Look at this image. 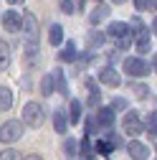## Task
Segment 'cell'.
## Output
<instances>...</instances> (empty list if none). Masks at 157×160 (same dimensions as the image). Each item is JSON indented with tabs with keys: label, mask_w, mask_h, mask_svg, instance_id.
I'll use <instances>...</instances> for the list:
<instances>
[{
	"label": "cell",
	"mask_w": 157,
	"mask_h": 160,
	"mask_svg": "<svg viewBox=\"0 0 157 160\" xmlns=\"http://www.w3.org/2000/svg\"><path fill=\"white\" fill-rule=\"evenodd\" d=\"M23 160H43V158H41V155H26Z\"/></svg>",
	"instance_id": "obj_35"
},
{
	"label": "cell",
	"mask_w": 157,
	"mask_h": 160,
	"mask_svg": "<svg viewBox=\"0 0 157 160\" xmlns=\"http://www.w3.org/2000/svg\"><path fill=\"white\" fill-rule=\"evenodd\" d=\"M10 66V46L0 38V71H5Z\"/></svg>",
	"instance_id": "obj_14"
},
{
	"label": "cell",
	"mask_w": 157,
	"mask_h": 160,
	"mask_svg": "<svg viewBox=\"0 0 157 160\" xmlns=\"http://www.w3.org/2000/svg\"><path fill=\"white\" fill-rule=\"evenodd\" d=\"M134 8L137 10H150L152 8V0H134Z\"/></svg>",
	"instance_id": "obj_28"
},
{
	"label": "cell",
	"mask_w": 157,
	"mask_h": 160,
	"mask_svg": "<svg viewBox=\"0 0 157 160\" xmlns=\"http://www.w3.org/2000/svg\"><path fill=\"white\" fill-rule=\"evenodd\" d=\"M112 109L117 112V109H127V99H122V97H117L114 102H112Z\"/></svg>",
	"instance_id": "obj_29"
},
{
	"label": "cell",
	"mask_w": 157,
	"mask_h": 160,
	"mask_svg": "<svg viewBox=\"0 0 157 160\" xmlns=\"http://www.w3.org/2000/svg\"><path fill=\"white\" fill-rule=\"evenodd\" d=\"M0 160H18V152H15L13 148H8V150L0 152Z\"/></svg>",
	"instance_id": "obj_27"
},
{
	"label": "cell",
	"mask_w": 157,
	"mask_h": 160,
	"mask_svg": "<svg viewBox=\"0 0 157 160\" xmlns=\"http://www.w3.org/2000/svg\"><path fill=\"white\" fill-rule=\"evenodd\" d=\"M53 92H56V84H53V76H51V74H46V76L41 79V94H43V97H51Z\"/></svg>",
	"instance_id": "obj_18"
},
{
	"label": "cell",
	"mask_w": 157,
	"mask_h": 160,
	"mask_svg": "<svg viewBox=\"0 0 157 160\" xmlns=\"http://www.w3.org/2000/svg\"><path fill=\"white\" fill-rule=\"evenodd\" d=\"M129 26H132V28H134V33H137V41H150V31H147V26L140 21V18H134Z\"/></svg>",
	"instance_id": "obj_12"
},
{
	"label": "cell",
	"mask_w": 157,
	"mask_h": 160,
	"mask_svg": "<svg viewBox=\"0 0 157 160\" xmlns=\"http://www.w3.org/2000/svg\"><path fill=\"white\" fill-rule=\"evenodd\" d=\"M3 26H5V31L18 33V31H21V26H23L21 13H18V10H5V13H3Z\"/></svg>",
	"instance_id": "obj_6"
},
{
	"label": "cell",
	"mask_w": 157,
	"mask_h": 160,
	"mask_svg": "<svg viewBox=\"0 0 157 160\" xmlns=\"http://www.w3.org/2000/svg\"><path fill=\"white\" fill-rule=\"evenodd\" d=\"M127 152L134 158V160H147L150 158V148L145 142H140V140H132V142L127 145Z\"/></svg>",
	"instance_id": "obj_7"
},
{
	"label": "cell",
	"mask_w": 157,
	"mask_h": 160,
	"mask_svg": "<svg viewBox=\"0 0 157 160\" xmlns=\"http://www.w3.org/2000/svg\"><path fill=\"white\" fill-rule=\"evenodd\" d=\"M152 31L157 33V18H155V21H152Z\"/></svg>",
	"instance_id": "obj_36"
},
{
	"label": "cell",
	"mask_w": 157,
	"mask_h": 160,
	"mask_svg": "<svg viewBox=\"0 0 157 160\" xmlns=\"http://www.w3.org/2000/svg\"><path fill=\"white\" fill-rule=\"evenodd\" d=\"M107 31H109V36H114V38H117V41L132 33V31H129V23H122V21H112Z\"/></svg>",
	"instance_id": "obj_9"
},
{
	"label": "cell",
	"mask_w": 157,
	"mask_h": 160,
	"mask_svg": "<svg viewBox=\"0 0 157 160\" xmlns=\"http://www.w3.org/2000/svg\"><path fill=\"white\" fill-rule=\"evenodd\" d=\"M122 130H124L127 135H140V132H142V119H140V114H137V112H127V114H124V122H122Z\"/></svg>",
	"instance_id": "obj_5"
},
{
	"label": "cell",
	"mask_w": 157,
	"mask_h": 160,
	"mask_svg": "<svg viewBox=\"0 0 157 160\" xmlns=\"http://www.w3.org/2000/svg\"><path fill=\"white\" fill-rule=\"evenodd\" d=\"M96 152H102V155H112V145H109V142H99V145H96Z\"/></svg>",
	"instance_id": "obj_30"
},
{
	"label": "cell",
	"mask_w": 157,
	"mask_h": 160,
	"mask_svg": "<svg viewBox=\"0 0 157 160\" xmlns=\"http://www.w3.org/2000/svg\"><path fill=\"white\" fill-rule=\"evenodd\" d=\"M96 132V119H86V135H94Z\"/></svg>",
	"instance_id": "obj_34"
},
{
	"label": "cell",
	"mask_w": 157,
	"mask_h": 160,
	"mask_svg": "<svg viewBox=\"0 0 157 160\" xmlns=\"http://www.w3.org/2000/svg\"><path fill=\"white\" fill-rule=\"evenodd\" d=\"M137 51H140V53H147V51H150V41H137Z\"/></svg>",
	"instance_id": "obj_33"
},
{
	"label": "cell",
	"mask_w": 157,
	"mask_h": 160,
	"mask_svg": "<svg viewBox=\"0 0 157 160\" xmlns=\"http://www.w3.org/2000/svg\"><path fill=\"white\" fill-rule=\"evenodd\" d=\"M89 107H99V92H91L89 94Z\"/></svg>",
	"instance_id": "obj_32"
},
{
	"label": "cell",
	"mask_w": 157,
	"mask_h": 160,
	"mask_svg": "<svg viewBox=\"0 0 157 160\" xmlns=\"http://www.w3.org/2000/svg\"><path fill=\"white\" fill-rule=\"evenodd\" d=\"M99 82L107 84V87H119V84H122V76L117 74L112 66H104V69L99 71Z\"/></svg>",
	"instance_id": "obj_8"
},
{
	"label": "cell",
	"mask_w": 157,
	"mask_h": 160,
	"mask_svg": "<svg viewBox=\"0 0 157 160\" xmlns=\"http://www.w3.org/2000/svg\"><path fill=\"white\" fill-rule=\"evenodd\" d=\"M152 69H155V74H157V56H155V61H152Z\"/></svg>",
	"instance_id": "obj_37"
},
{
	"label": "cell",
	"mask_w": 157,
	"mask_h": 160,
	"mask_svg": "<svg viewBox=\"0 0 157 160\" xmlns=\"http://www.w3.org/2000/svg\"><path fill=\"white\" fill-rule=\"evenodd\" d=\"M23 135V125L18 122V119H8V122L0 127V140L3 142H15V140H21Z\"/></svg>",
	"instance_id": "obj_3"
},
{
	"label": "cell",
	"mask_w": 157,
	"mask_h": 160,
	"mask_svg": "<svg viewBox=\"0 0 157 160\" xmlns=\"http://www.w3.org/2000/svg\"><path fill=\"white\" fill-rule=\"evenodd\" d=\"M152 8H155V10H157V0H152Z\"/></svg>",
	"instance_id": "obj_40"
},
{
	"label": "cell",
	"mask_w": 157,
	"mask_h": 160,
	"mask_svg": "<svg viewBox=\"0 0 157 160\" xmlns=\"http://www.w3.org/2000/svg\"><path fill=\"white\" fill-rule=\"evenodd\" d=\"M13 104V92L8 87H0V109H10Z\"/></svg>",
	"instance_id": "obj_19"
},
{
	"label": "cell",
	"mask_w": 157,
	"mask_h": 160,
	"mask_svg": "<svg viewBox=\"0 0 157 160\" xmlns=\"http://www.w3.org/2000/svg\"><path fill=\"white\" fill-rule=\"evenodd\" d=\"M132 92H134L137 97H142V99H145V97L150 94V87H147V84H134V87H132Z\"/></svg>",
	"instance_id": "obj_23"
},
{
	"label": "cell",
	"mask_w": 157,
	"mask_h": 160,
	"mask_svg": "<svg viewBox=\"0 0 157 160\" xmlns=\"http://www.w3.org/2000/svg\"><path fill=\"white\" fill-rule=\"evenodd\" d=\"M53 127H56L58 135H64V132H66V127H69V117H66L64 109H56V112H53Z\"/></svg>",
	"instance_id": "obj_11"
},
{
	"label": "cell",
	"mask_w": 157,
	"mask_h": 160,
	"mask_svg": "<svg viewBox=\"0 0 157 160\" xmlns=\"http://www.w3.org/2000/svg\"><path fill=\"white\" fill-rule=\"evenodd\" d=\"M53 84H56V92H61V94H69V87H66V79L61 71H56L53 74Z\"/></svg>",
	"instance_id": "obj_21"
},
{
	"label": "cell",
	"mask_w": 157,
	"mask_h": 160,
	"mask_svg": "<svg viewBox=\"0 0 157 160\" xmlns=\"http://www.w3.org/2000/svg\"><path fill=\"white\" fill-rule=\"evenodd\" d=\"M36 56H38V46H36V43H26V58H28L31 64H36V61H38Z\"/></svg>",
	"instance_id": "obj_22"
},
{
	"label": "cell",
	"mask_w": 157,
	"mask_h": 160,
	"mask_svg": "<svg viewBox=\"0 0 157 160\" xmlns=\"http://www.w3.org/2000/svg\"><path fill=\"white\" fill-rule=\"evenodd\" d=\"M109 13H112V10H109L107 5H99V8H94V13L89 15V23H91V26H96V23H102V21H104V18H107Z\"/></svg>",
	"instance_id": "obj_15"
},
{
	"label": "cell",
	"mask_w": 157,
	"mask_h": 160,
	"mask_svg": "<svg viewBox=\"0 0 157 160\" xmlns=\"http://www.w3.org/2000/svg\"><path fill=\"white\" fill-rule=\"evenodd\" d=\"M21 31L26 33L28 43H36V38H38V21H36L33 13H23V26H21Z\"/></svg>",
	"instance_id": "obj_4"
},
{
	"label": "cell",
	"mask_w": 157,
	"mask_h": 160,
	"mask_svg": "<svg viewBox=\"0 0 157 160\" xmlns=\"http://www.w3.org/2000/svg\"><path fill=\"white\" fill-rule=\"evenodd\" d=\"M74 8H76V3H74V0H61V10H64L66 15H71V13H76Z\"/></svg>",
	"instance_id": "obj_25"
},
{
	"label": "cell",
	"mask_w": 157,
	"mask_h": 160,
	"mask_svg": "<svg viewBox=\"0 0 157 160\" xmlns=\"http://www.w3.org/2000/svg\"><path fill=\"white\" fill-rule=\"evenodd\" d=\"M124 71L129 74V76H147L150 74V66H147V61L142 56H129V58H124Z\"/></svg>",
	"instance_id": "obj_2"
},
{
	"label": "cell",
	"mask_w": 157,
	"mask_h": 160,
	"mask_svg": "<svg viewBox=\"0 0 157 160\" xmlns=\"http://www.w3.org/2000/svg\"><path fill=\"white\" fill-rule=\"evenodd\" d=\"M114 3H117V5H122V3H127V0H114Z\"/></svg>",
	"instance_id": "obj_39"
},
{
	"label": "cell",
	"mask_w": 157,
	"mask_h": 160,
	"mask_svg": "<svg viewBox=\"0 0 157 160\" xmlns=\"http://www.w3.org/2000/svg\"><path fill=\"white\" fill-rule=\"evenodd\" d=\"M69 122H71V125H78V122H81V102H78V99H71V107H69Z\"/></svg>",
	"instance_id": "obj_13"
},
{
	"label": "cell",
	"mask_w": 157,
	"mask_h": 160,
	"mask_svg": "<svg viewBox=\"0 0 157 160\" xmlns=\"http://www.w3.org/2000/svg\"><path fill=\"white\" fill-rule=\"evenodd\" d=\"M23 122L28 127H41L43 125V107L38 102H28L23 107Z\"/></svg>",
	"instance_id": "obj_1"
},
{
	"label": "cell",
	"mask_w": 157,
	"mask_h": 160,
	"mask_svg": "<svg viewBox=\"0 0 157 160\" xmlns=\"http://www.w3.org/2000/svg\"><path fill=\"white\" fill-rule=\"evenodd\" d=\"M66 158H76V142H74V140H66Z\"/></svg>",
	"instance_id": "obj_26"
},
{
	"label": "cell",
	"mask_w": 157,
	"mask_h": 160,
	"mask_svg": "<svg viewBox=\"0 0 157 160\" xmlns=\"http://www.w3.org/2000/svg\"><path fill=\"white\" fill-rule=\"evenodd\" d=\"M58 58H61V61H66V64H69V61H76V43L69 41V43L64 46V51L58 53Z\"/></svg>",
	"instance_id": "obj_17"
},
{
	"label": "cell",
	"mask_w": 157,
	"mask_h": 160,
	"mask_svg": "<svg viewBox=\"0 0 157 160\" xmlns=\"http://www.w3.org/2000/svg\"><path fill=\"white\" fill-rule=\"evenodd\" d=\"M132 43V36H124V38H119V41H117V46H119V51H124L127 46Z\"/></svg>",
	"instance_id": "obj_31"
},
{
	"label": "cell",
	"mask_w": 157,
	"mask_h": 160,
	"mask_svg": "<svg viewBox=\"0 0 157 160\" xmlns=\"http://www.w3.org/2000/svg\"><path fill=\"white\" fill-rule=\"evenodd\" d=\"M8 3H10V5H18V3H23V0H8Z\"/></svg>",
	"instance_id": "obj_38"
},
{
	"label": "cell",
	"mask_w": 157,
	"mask_h": 160,
	"mask_svg": "<svg viewBox=\"0 0 157 160\" xmlns=\"http://www.w3.org/2000/svg\"><path fill=\"white\" fill-rule=\"evenodd\" d=\"M61 41H64V28H61V26H51V31H48V43H51V46H61Z\"/></svg>",
	"instance_id": "obj_16"
},
{
	"label": "cell",
	"mask_w": 157,
	"mask_h": 160,
	"mask_svg": "<svg viewBox=\"0 0 157 160\" xmlns=\"http://www.w3.org/2000/svg\"><path fill=\"white\" fill-rule=\"evenodd\" d=\"M96 125H99V127H112L114 125V109L112 107L99 109V114H96Z\"/></svg>",
	"instance_id": "obj_10"
},
{
	"label": "cell",
	"mask_w": 157,
	"mask_h": 160,
	"mask_svg": "<svg viewBox=\"0 0 157 160\" xmlns=\"http://www.w3.org/2000/svg\"><path fill=\"white\" fill-rule=\"evenodd\" d=\"M104 46V33L102 31H91L89 33V48H99Z\"/></svg>",
	"instance_id": "obj_20"
},
{
	"label": "cell",
	"mask_w": 157,
	"mask_h": 160,
	"mask_svg": "<svg viewBox=\"0 0 157 160\" xmlns=\"http://www.w3.org/2000/svg\"><path fill=\"white\" fill-rule=\"evenodd\" d=\"M147 130H150L152 135H157V112H152V114L147 117Z\"/></svg>",
	"instance_id": "obj_24"
}]
</instances>
